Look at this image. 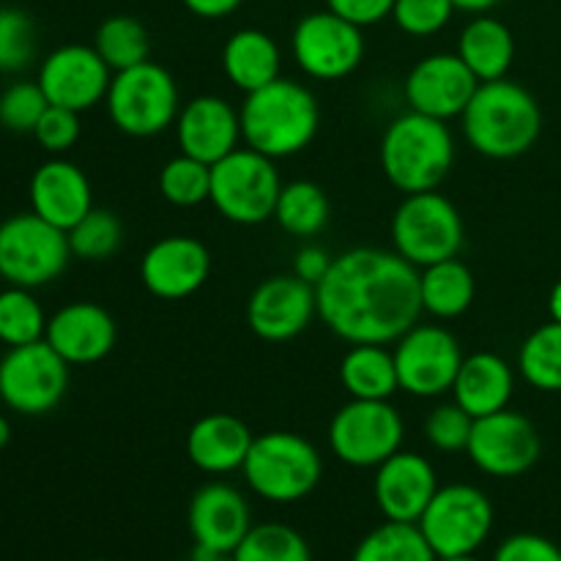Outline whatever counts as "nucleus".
Here are the masks:
<instances>
[{
  "label": "nucleus",
  "mask_w": 561,
  "mask_h": 561,
  "mask_svg": "<svg viewBox=\"0 0 561 561\" xmlns=\"http://www.w3.org/2000/svg\"><path fill=\"white\" fill-rule=\"evenodd\" d=\"M463 137L488 159H518L531 151L542 131V110L520 82H480L469 107L460 115Z\"/></svg>",
  "instance_id": "3"
},
{
  "label": "nucleus",
  "mask_w": 561,
  "mask_h": 561,
  "mask_svg": "<svg viewBox=\"0 0 561 561\" xmlns=\"http://www.w3.org/2000/svg\"><path fill=\"white\" fill-rule=\"evenodd\" d=\"M332 261H334V257L329 255L327 250H321V247H316V244H307V247H301L299 252H296L294 274L299 279H305V283L318 285L323 277H327Z\"/></svg>",
  "instance_id": "46"
},
{
  "label": "nucleus",
  "mask_w": 561,
  "mask_h": 561,
  "mask_svg": "<svg viewBox=\"0 0 561 561\" xmlns=\"http://www.w3.org/2000/svg\"><path fill=\"white\" fill-rule=\"evenodd\" d=\"M518 367L540 392H561V323L551 321L524 340Z\"/></svg>",
  "instance_id": "34"
},
{
  "label": "nucleus",
  "mask_w": 561,
  "mask_h": 561,
  "mask_svg": "<svg viewBox=\"0 0 561 561\" xmlns=\"http://www.w3.org/2000/svg\"><path fill=\"white\" fill-rule=\"evenodd\" d=\"M438 477L431 460L416 453H394L376 469L373 493L387 520L416 524L438 491Z\"/></svg>",
  "instance_id": "21"
},
{
  "label": "nucleus",
  "mask_w": 561,
  "mask_h": 561,
  "mask_svg": "<svg viewBox=\"0 0 561 561\" xmlns=\"http://www.w3.org/2000/svg\"><path fill=\"white\" fill-rule=\"evenodd\" d=\"M88 561H107V559H88Z\"/></svg>",
  "instance_id": "53"
},
{
  "label": "nucleus",
  "mask_w": 561,
  "mask_h": 561,
  "mask_svg": "<svg viewBox=\"0 0 561 561\" xmlns=\"http://www.w3.org/2000/svg\"><path fill=\"white\" fill-rule=\"evenodd\" d=\"M559 553H561V546H559Z\"/></svg>",
  "instance_id": "54"
},
{
  "label": "nucleus",
  "mask_w": 561,
  "mask_h": 561,
  "mask_svg": "<svg viewBox=\"0 0 561 561\" xmlns=\"http://www.w3.org/2000/svg\"><path fill=\"white\" fill-rule=\"evenodd\" d=\"M69 389V362L47 343L16 345L0 359V400L22 416L58 409Z\"/></svg>",
  "instance_id": "11"
},
{
  "label": "nucleus",
  "mask_w": 561,
  "mask_h": 561,
  "mask_svg": "<svg viewBox=\"0 0 561 561\" xmlns=\"http://www.w3.org/2000/svg\"><path fill=\"white\" fill-rule=\"evenodd\" d=\"M71 247V257H80V261H107L124 244V225L107 208L93 206L80 222L71 230H66Z\"/></svg>",
  "instance_id": "36"
},
{
  "label": "nucleus",
  "mask_w": 561,
  "mask_h": 561,
  "mask_svg": "<svg viewBox=\"0 0 561 561\" xmlns=\"http://www.w3.org/2000/svg\"><path fill=\"white\" fill-rule=\"evenodd\" d=\"M47 321L42 305L36 301L31 288H16L9 285L0 290V343L16 348V345H31L44 340Z\"/></svg>",
  "instance_id": "35"
},
{
  "label": "nucleus",
  "mask_w": 561,
  "mask_h": 561,
  "mask_svg": "<svg viewBox=\"0 0 561 561\" xmlns=\"http://www.w3.org/2000/svg\"><path fill=\"white\" fill-rule=\"evenodd\" d=\"M542 442L535 422L518 411L502 409L474 420L466 455L488 477H520L540 460Z\"/></svg>",
  "instance_id": "15"
},
{
  "label": "nucleus",
  "mask_w": 561,
  "mask_h": 561,
  "mask_svg": "<svg viewBox=\"0 0 561 561\" xmlns=\"http://www.w3.org/2000/svg\"><path fill=\"white\" fill-rule=\"evenodd\" d=\"M477 283L471 268L458 257L449 261L433 263V266L422 268L420 274V299L422 310L431 312L433 318H458L474 305Z\"/></svg>",
  "instance_id": "30"
},
{
  "label": "nucleus",
  "mask_w": 561,
  "mask_h": 561,
  "mask_svg": "<svg viewBox=\"0 0 561 561\" xmlns=\"http://www.w3.org/2000/svg\"><path fill=\"white\" fill-rule=\"evenodd\" d=\"M453 0H394L392 20L409 36H436L455 14Z\"/></svg>",
  "instance_id": "42"
},
{
  "label": "nucleus",
  "mask_w": 561,
  "mask_h": 561,
  "mask_svg": "<svg viewBox=\"0 0 561 561\" xmlns=\"http://www.w3.org/2000/svg\"><path fill=\"white\" fill-rule=\"evenodd\" d=\"M403 416L389 400H354L345 403L329 425V447L334 458L354 469H378L400 453Z\"/></svg>",
  "instance_id": "12"
},
{
  "label": "nucleus",
  "mask_w": 561,
  "mask_h": 561,
  "mask_svg": "<svg viewBox=\"0 0 561 561\" xmlns=\"http://www.w3.org/2000/svg\"><path fill=\"white\" fill-rule=\"evenodd\" d=\"M458 55L480 82L502 80L515 58L513 31L496 16L477 14L460 33Z\"/></svg>",
  "instance_id": "28"
},
{
  "label": "nucleus",
  "mask_w": 561,
  "mask_h": 561,
  "mask_svg": "<svg viewBox=\"0 0 561 561\" xmlns=\"http://www.w3.org/2000/svg\"><path fill=\"white\" fill-rule=\"evenodd\" d=\"M211 255L195 236H164L153 241L140 261V279L157 299H186L206 285Z\"/></svg>",
  "instance_id": "19"
},
{
  "label": "nucleus",
  "mask_w": 561,
  "mask_h": 561,
  "mask_svg": "<svg viewBox=\"0 0 561 561\" xmlns=\"http://www.w3.org/2000/svg\"><path fill=\"white\" fill-rule=\"evenodd\" d=\"M239 118L247 148L268 159H288L316 140L321 107L310 88L279 77L261 91L247 93Z\"/></svg>",
  "instance_id": "2"
},
{
  "label": "nucleus",
  "mask_w": 561,
  "mask_h": 561,
  "mask_svg": "<svg viewBox=\"0 0 561 561\" xmlns=\"http://www.w3.org/2000/svg\"><path fill=\"white\" fill-rule=\"evenodd\" d=\"M416 526L438 559L466 557L480 551L491 537L493 504L474 485H444L431 499Z\"/></svg>",
  "instance_id": "10"
},
{
  "label": "nucleus",
  "mask_w": 561,
  "mask_h": 561,
  "mask_svg": "<svg viewBox=\"0 0 561 561\" xmlns=\"http://www.w3.org/2000/svg\"><path fill=\"white\" fill-rule=\"evenodd\" d=\"M190 561H236V559H233V553H217V551H206V548L195 546Z\"/></svg>",
  "instance_id": "49"
},
{
  "label": "nucleus",
  "mask_w": 561,
  "mask_h": 561,
  "mask_svg": "<svg viewBox=\"0 0 561 561\" xmlns=\"http://www.w3.org/2000/svg\"><path fill=\"white\" fill-rule=\"evenodd\" d=\"M471 431H474V416L458 403H444L427 414L425 438L438 453H466Z\"/></svg>",
  "instance_id": "41"
},
{
  "label": "nucleus",
  "mask_w": 561,
  "mask_h": 561,
  "mask_svg": "<svg viewBox=\"0 0 561 561\" xmlns=\"http://www.w3.org/2000/svg\"><path fill=\"white\" fill-rule=\"evenodd\" d=\"M394 367L400 389L414 398H438L453 392L463 365V351L449 329L436 323H416L394 340Z\"/></svg>",
  "instance_id": "14"
},
{
  "label": "nucleus",
  "mask_w": 561,
  "mask_h": 561,
  "mask_svg": "<svg viewBox=\"0 0 561 561\" xmlns=\"http://www.w3.org/2000/svg\"><path fill=\"white\" fill-rule=\"evenodd\" d=\"M327 9L354 25L367 27L392 16L394 0H327Z\"/></svg>",
  "instance_id": "45"
},
{
  "label": "nucleus",
  "mask_w": 561,
  "mask_h": 561,
  "mask_svg": "<svg viewBox=\"0 0 561 561\" xmlns=\"http://www.w3.org/2000/svg\"><path fill=\"white\" fill-rule=\"evenodd\" d=\"M392 244L416 268L458 257L463 247V217L442 192L405 195L392 217Z\"/></svg>",
  "instance_id": "7"
},
{
  "label": "nucleus",
  "mask_w": 561,
  "mask_h": 561,
  "mask_svg": "<svg viewBox=\"0 0 561 561\" xmlns=\"http://www.w3.org/2000/svg\"><path fill=\"white\" fill-rule=\"evenodd\" d=\"M438 561H482L477 553H466V557H449V559H438Z\"/></svg>",
  "instance_id": "52"
},
{
  "label": "nucleus",
  "mask_w": 561,
  "mask_h": 561,
  "mask_svg": "<svg viewBox=\"0 0 561 561\" xmlns=\"http://www.w3.org/2000/svg\"><path fill=\"white\" fill-rule=\"evenodd\" d=\"M241 474L252 493L266 502L294 504L316 491L323 474V460L299 433L272 431L255 436Z\"/></svg>",
  "instance_id": "5"
},
{
  "label": "nucleus",
  "mask_w": 561,
  "mask_h": 561,
  "mask_svg": "<svg viewBox=\"0 0 561 561\" xmlns=\"http://www.w3.org/2000/svg\"><path fill=\"white\" fill-rule=\"evenodd\" d=\"M318 316L316 285L290 274H274L252 290L247 301V323L266 343H285L305 332Z\"/></svg>",
  "instance_id": "17"
},
{
  "label": "nucleus",
  "mask_w": 561,
  "mask_h": 561,
  "mask_svg": "<svg viewBox=\"0 0 561 561\" xmlns=\"http://www.w3.org/2000/svg\"><path fill=\"white\" fill-rule=\"evenodd\" d=\"M548 312H551V321L561 323V279L553 285L551 296H548Z\"/></svg>",
  "instance_id": "50"
},
{
  "label": "nucleus",
  "mask_w": 561,
  "mask_h": 561,
  "mask_svg": "<svg viewBox=\"0 0 561 561\" xmlns=\"http://www.w3.org/2000/svg\"><path fill=\"white\" fill-rule=\"evenodd\" d=\"M71 261L66 230L25 211L0 222V277L16 288H42L58 279Z\"/></svg>",
  "instance_id": "8"
},
{
  "label": "nucleus",
  "mask_w": 561,
  "mask_h": 561,
  "mask_svg": "<svg viewBox=\"0 0 561 561\" xmlns=\"http://www.w3.org/2000/svg\"><path fill=\"white\" fill-rule=\"evenodd\" d=\"M493 561H561L559 546L542 535L520 531L507 537L493 553Z\"/></svg>",
  "instance_id": "44"
},
{
  "label": "nucleus",
  "mask_w": 561,
  "mask_h": 561,
  "mask_svg": "<svg viewBox=\"0 0 561 561\" xmlns=\"http://www.w3.org/2000/svg\"><path fill=\"white\" fill-rule=\"evenodd\" d=\"M236 561H312L310 546L285 524H257L233 551Z\"/></svg>",
  "instance_id": "37"
},
{
  "label": "nucleus",
  "mask_w": 561,
  "mask_h": 561,
  "mask_svg": "<svg viewBox=\"0 0 561 561\" xmlns=\"http://www.w3.org/2000/svg\"><path fill=\"white\" fill-rule=\"evenodd\" d=\"M181 3L201 20H222V16L233 14L244 0H181Z\"/></svg>",
  "instance_id": "47"
},
{
  "label": "nucleus",
  "mask_w": 561,
  "mask_h": 561,
  "mask_svg": "<svg viewBox=\"0 0 561 561\" xmlns=\"http://www.w3.org/2000/svg\"><path fill=\"white\" fill-rule=\"evenodd\" d=\"M36 58V22L16 5H0V71H22Z\"/></svg>",
  "instance_id": "39"
},
{
  "label": "nucleus",
  "mask_w": 561,
  "mask_h": 561,
  "mask_svg": "<svg viewBox=\"0 0 561 561\" xmlns=\"http://www.w3.org/2000/svg\"><path fill=\"white\" fill-rule=\"evenodd\" d=\"M222 71L239 91L252 93L279 80L283 55L277 42L257 27H241L230 33L222 47Z\"/></svg>",
  "instance_id": "27"
},
{
  "label": "nucleus",
  "mask_w": 561,
  "mask_h": 561,
  "mask_svg": "<svg viewBox=\"0 0 561 561\" xmlns=\"http://www.w3.org/2000/svg\"><path fill=\"white\" fill-rule=\"evenodd\" d=\"M351 561H438L416 524L387 520L356 546Z\"/></svg>",
  "instance_id": "33"
},
{
  "label": "nucleus",
  "mask_w": 561,
  "mask_h": 561,
  "mask_svg": "<svg viewBox=\"0 0 561 561\" xmlns=\"http://www.w3.org/2000/svg\"><path fill=\"white\" fill-rule=\"evenodd\" d=\"M93 49L102 55V60L115 75V71L151 60V33L137 16L113 14L96 27Z\"/></svg>",
  "instance_id": "32"
},
{
  "label": "nucleus",
  "mask_w": 561,
  "mask_h": 561,
  "mask_svg": "<svg viewBox=\"0 0 561 561\" xmlns=\"http://www.w3.org/2000/svg\"><path fill=\"white\" fill-rule=\"evenodd\" d=\"M318 316L351 345H389L420 323V272L398 252L356 247L316 285Z\"/></svg>",
  "instance_id": "1"
},
{
  "label": "nucleus",
  "mask_w": 561,
  "mask_h": 561,
  "mask_svg": "<svg viewBox=\"0 0 561 561\" xmlns=\"http://www.w3.org/2000/svg\"><path fill=\"white\" fill-rule=\"evenodd\" d=\"M480 88L474 71L458 53H436L422 58L405 77V102L411 110L431 118L449 121L463 115Z\"/></svg>",
  "instance_id": "18"
},
{
  "label": "nucleus",
  "mask_w": 561,
  "mask_h": 561,
  "mask_svg": "<svg viewBox=\"0 0 561 561\" xmlns=\"http://www.w3.org/2000/svg\"><path fill=\"white\" fill-rule=\"evenodd\" d=\"M340 383L354 400H389L400 389L394 356L387 345H351L340 362Z\"/></svg>",
  "instance_id": "29"
},
{
  "label": "nucleus",
  "mask_w": 561,
  "mask_h": 561,
  "mask_svg": "<svg viewBox=\"0 0 561 561\" xmlns=\"http://www.w3.org/2000/svg\"><path fill=\"white\" fill-rule=\"evenodd\" d=\"M11 442V425L3 414H0V449Z\"/></svg>",
  "instance_id": "51"
},
{
  "label": "nucleus",
  "mask_w": 561,
  "mask_h": 561,
  "mask_svg": "<svg viewBox=\"0 0 561 561\" xmlns=\"http://www.w3.org/2000/svg\"><path fill=\"white\" fill-rule=\"evenodd\" d=\"M33 137H36L38 146L47 153H55V157L66 153L80 140V113L58 107V104H49L44 110L42 121L36 124V129H33Z\"/></svg>",
  "instance_id": "43"
},
{
  "label": "nucleus",
  "mask_w": 561,
  "mask_h": 561,
  "mask_svg": "<svg viewBox=\"0 0 561 561\" xmlns=\"http://www.w3.org/2000/svg\"><path fill=\"white\" fill-rule=\"evenodd\" d=\"M283 192L274 159L236 148L217 164H211V197L219 214L236 225H261L274 217L277 197Z\"/></svg>",
  "instance_id": "9"
},
{
  "label": "nucleus",
  "mask_w": 561,
  "mask_h": 561,
  "mask_svg": "<svg viewBox=\"0 0 561 561\" xmlns=\"http://www.w3.org/2000/svg\"><path fill=\"white\" fill-rule=\"evenodd\" d=\"M290 53L299 69L312 80H343L359 69L365 58L362 27L334 11H312L301 16L290 36Z\"/></svg>",
  "instance_id": "13"
},
{
  "label": "nucleus",
  "mask_w": 561,
  "mask_h": 561,
  "mask_svg": "<svg viewBox=\"0 0 561 561\" xmlns=\"http://www.w3.org/2000/svg\"><path fill=\"white\" fill-rule=\"evenodd\" d=\"M159 192L170 206H201L211 197V164L179 153L175 159L164 162L162 173H159Z\"/></svg>",
  "instance_id": "38"
},
{
  "label": "nucleus",
  "mask_w": 561,
  "mask_h": 561,
  "mask_svg": "<svg viewBox=\"0 0 561 561\" xmlns=\"http://www.w3.org/2000/svg\"><path fill=\"white\" fill-rule=\"evenodd\" d=\"M186 524L197 548L233 553L252 529V513L239 488L228 482H208L192 496Z\"/></svg>",
  "instance_id": "20"
},
{
  "label": "nucleus",
  "mask_w": 561,
  "mask_h": 561,
  "mask_svg": "<svg viewBox=\"0 0 561 561\" xmlns=\"http://www.w3.org/2000/svg\"><path fill=\"white\" fill-rule=\"evenodd\" d=\"M36 82L49 104L85 113L93 104L104 102L113 82V69L93 47L64 44L42 60Z\"/></svg>",
  "instance_id": "16"
},
{
  "label": "nucleus",
  "mask_w": 561,
  "mask_h": 561,
  "mask_svg": "<svg viewBox=\"0 0 561 561\" xmlns=\"http://www.w3.org/2000/svg\"><path fill=\"white\" fill-rule=\"evenodd\" d=\"M329 197L316 181H290L283 184L274 219L294 239H312L329 225Z\"/></svg>",
  "instance_id": "31"
},
{
  "label": "nucleus",
  "mask_w": 561,
  "mask_h": 561,
  "mask_svg": "<svg viewBox=\"0 0 561 561\" xmlns=\"http://www.w3.org/2000/svg\"><path fill=\"white\" fill-rule=\"evenodd\" d=\"M252 442L255 436L239 416L208 414L186 433V455L206 474H230L244 466Z\"/></svg>",
  "instance_id": "25"
},
{
  "label": "nucleus",
  "mask_w": 561,
  "mask_h": 561,
  "mask_svg": "<svg viewBox=\"0 0 561 561\" xmlns=\"http://www.w3.org/2000/svg\"><path fill=\"white\" fill-rule=\"evenodd\" d=\"M458 11H469V14H485L493 5H499L502 0H453Z\"/></svg>",
  "instance_id": "48"
},
{
  "label": "nucleus",
  "mask_w": 561,
  "mask_h": 561,
  "mask_svg": "<svg viewBox=\"0 0 561 561\" xmlns=\"http://www.w3.org/2000/svg\"><path fill=\"white\" fill-rule=\"evenodd\" d=\"M91 208V181L69 159H47L31 175V211L55 228L71 230Z\"/></svg>",
  "instance_id": "24"
},
{
  "label": "nucleus",
  "mask_w": 561,
  "mask_h": 561,
  "mask_svg": "<svg viewBox=\"0 0 561 561\" xmlns=\"http://www.w3.org/2000/svg\"><path fill=\"white\" fill-rule=\"evenodd\" d=\"M513 389V367L493 351H480V354L463 356L453 394L460 409H466L474 420H480V416L507 409Z\"/></svg>",
  "instance_id": "26"
},
{
  "label": "nucleus",
  "mask_w": 561,
  "mask_h": 561,
  "mask_svg": "<svg viewBox=\"0 0 561 561\" xmlns=\"http://www.w3.org/2000/svg\"><path fill=\"white\" fill-rule=\"evenodd\" d=\"M381 170L394 190L414 195L442 186L455 164V137L447 121L416 110L398 115L381 137Z\"/></svg>",
  "instance_id": "4"
},
{
  "label": "nucleus",
  "mask_w": 561,
  "mask_h": 561,
  "mask_svg": "<svg viewBox=\"0 0 561 561\" xmlns=\"http://www.w3.org/2000/svg\"><path fill=\"white\" fill-rule=\"evenodd\" d=\"M47 107L49 102L38 82H14L0 93V126L14 135H33Z\"/></svg>",
  "instance_id": "40"
},
{
  "label": "nucleus",
  "mask_w": 561,
  "mask_h": 561,
  "mask_svg": "<svg viewBox=\"0 0 561 561\" xmlns=\"http://www.w3.org/2000/svg\"><path fill=\"white\" fill-rule=\"evenodd\" d=\"M175 137H179L181 153L206 164H217L241 142L239 110L228 99L211 96V93L190 99L181 104V113L175 118Z\"/></svg>",
  "instance_id": "22"
},
{
  "label": "nucleus",
  "mask_w": 561,
  "mask_h": 561,
  "mask_svg": "<svg viewBox=\"0 0 561 561\" xmlns=\"http://www.w3.org/2000/svg\"><path fill=\"white\" fill-rule=\"evenodd\" d=\"M113 316L96 301H71L47 321V340L69 365H96L115 348Z\"/></svg>",
  "instance_id": "23"
},
{
  "label": "nucleus",
  "mask_w": 561,
  "mask_h": 561,
  "mask_svg": "<svg viewBox=\"0 0 561 561\" xmlns=\"http://www.w3.org/2000/svg\"><path fill=\"white\" fill-rule=\"evenodd\" d=\"M104 102L115 129L129 137L162 135L181 113L175 77L153 60L115 71Z\"/></svg>",
  "instance_id": "6"
}]
</instances>
